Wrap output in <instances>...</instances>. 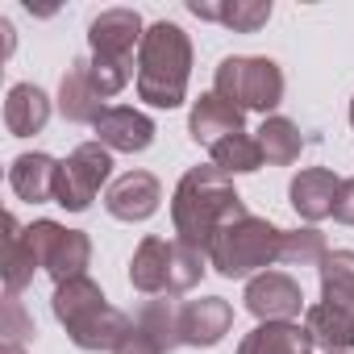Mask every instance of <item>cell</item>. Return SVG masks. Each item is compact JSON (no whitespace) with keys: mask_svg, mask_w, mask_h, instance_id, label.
I'll list each match as a JSON object with an SVG mask.
<instances>
[{"mask_svg":"<svg viewBox=\"0 0 354 354\" xmlns=\"http://www.w3.org/2000/svg\"><path fill=\"white\" fill-rule=\"evenodd\" d=\"M238 217H246V205L234 192V180L221 167H213V162L209 167H192V171H184V180L175 184L171 225H175V234H180L184 246L209 254L213 238Z\"/></svg>","mask_w":354,"mask_h":354,"instance_id":"6da1fadb","label":"cell"},{"mask_svg":"<svg viewBox=\"0 0 354 354\" xmlns=\"http://www.w3.org/2000/svg\"><path fill=\"white\" fill-rule=\"evenodd\" d=\"M192 80V38L175 21H154L138 50V96L154 109H180Z\"/></svg>","mask_w":354,"mask_h":354,"instance_id":"7a4b0ae2","label":"cell"},{"mask_svg":"<svg viewBox=\"0 0 354 354\" xmlns=\"http://www.w3.org/2000/svg\"><path fill=\"white\" fill-rule=\"evenodd\" d=\"M50 308H55L59 325L67 329V337H71L80 350H88V354L117 350L121 333L129 329V317H125L121 308H113L109 296L100 292V283L88 279V275L67 279V283H55Z\"/></svg>","mask_w":354,"mask_h":354,"instance_id":"3957f363","label":"cell"},{"mask_svg":"<svg viewBox=\"0 0 354 354\" xmlns=\"http://www.w3.org/2000/svg\"><path fill=\"white\" fill-rule=\"evenodd\" d=\"M142 17L133 9H104L100 17H92L88 26V71L96 92L109 100L117 92H125L129 75H133V50H142Z\"/></svg>","mask_w":354,"mask_h":354,"instance_id":"277c9868","label":"cell"},{"mask_svg":"<svg viewBox=\"0 0 354 354\" xmlns=\"http://www.w3.org/2000/svg\"><path fill=\"white\" fill-rule=\"evenodd\" d=\"M279 246H283V230H275L263 217H238L230 221L213 246H209V267L225 279H254L263 275L271 263H279Z\"/></svg>","mask_w":354,"mask_h":354,"instance_id":"5b68a950","label":"cell"},{"mask_svg":"<svg viewBox=\"0 0 354 354\" xmlns=\"http://www.w3.org/2000/svg\"><path fill=\"white\" fill-rule=\"evenodd\" d=\"M213 92L238 104L242 113H271L283 100V71L279 63L259 55H230L217 63Z\"/></svg>","mask_w":354,"mask_h":354,"instance_id":"8992f818","label":"cell"},{"mask_svg":"<svg viewBox=\"0 0 354 354\" xmlns=\"http://www.w3.org/2000/svg\"><path fill=\"white\" fill-rule=\"evenodd\" d=\"M113 175V150H104L100 142H80L63 162H59V188H55V205H63L67 213H84L92 209V201L100 196V188Z\"/></svg>","mask_w":354,"mask_h":354,"instance_id":"52a82bcc","label":"cell"},{"mask_svg":"<svg viewBox=\"0 0 354 354\" xmlns=\"http://www.w3.org/2000/svg\"><path fill=\"white\" fill-rule=\"evenodd\" d=\"M30 246L38 254V267L55 283L80 279L92 263V238L84 230H67L59 221H34L30 225Z\"/></svg>","mask_w":354,"mask_h":354,"instance_id":"ba28073f","label":"cell"},{"mask_svg":"<svg viewBox=\"0 0 354 354\" xmlns=\"http://www.w3.org/2000/svg\"><path fill=\"white\" fill-rule=\"evenodd\" d=\"M246 308L259 317V325L263 321H296L300 313H308L304 308V292H300V283L292 279V275H283V271H263V275H254L250 283H246Z\"/></svg>","mask_w":354,"mask_h":354,"instance_id":"9c48e42d","label":"cell"},{"mask_svg":"<svg viewBox=\"0 0 354 354\" xmlns=\"http://www.w3.org/2000/svg\"><path fill=\"white\" fill-rule=\"evenodd\" d=\"M158 201H162V188H158V180L150 171H125V175H117V180L109 184V192H104V209H109V217H117V221H150L154 213H158Z\"/></svg>","mask_w":354,"mask_h":354,"instance_id":"30bf717a","label":"cell"},{"mask_svg":"<svg viewBox=\"0 0 354 354\" xmlns=\"http://www.w3.org/2000/svg\"><path fill=\"white\" fill-rule=\"evenodd\" d=\"M92 129H96V142L104 150H117V154H142L154 142V121L129 104H109Z\"/></svg>","mask_w":354,"mask_h":354,"instance_id":"8fae6325","label":"cell"},{"mask_svg":"<svg viewBox=\"0 0 354 354\" xmlns=\"http://www.w3.org/2000/svg\"><path fill=\"white\" fill-rule=\"evenodd\" d=\"M230 325H234V308L225 296H201V300L180 304V342L184 346L209 350L230 333Z\"/></svg>","mask_w":354,"mask_h":354,"instance_id":"7c38bea8","label":"cell"},{"mask_svg":"<svg viewBox=\"0 0 354 354\" xmlns=\"http://www.w3.org/2000/svg\"><path fill=\"white\" fill-rule=\"evenodd\" d=\"M129 283L142 296H171V288H175V242L142 238L133 259H129Z\"/></svg>","mask_w":354,"mask_h":354,"instance_id":"4fadbf2b","label":"cell"},{"mask_svg":"<svg viewBox=\"0 0 354 354\" xmlns=\"http://www.w3.org/2000/svg\"><path fill=\"white\" fill-rule=\"evenodd\" d=\"M242 121H246V113L238 109V104H230L225 96H217V92H205L196 104H192V113H188V133H192V142L196 146H217V142H225L230 133H242Z\"/></svg>","mask_w":354,"mask_h":354,"instance_id":"5bb4252c","label":"cell"},{"mask_svg":"<svg viewBox=\"0 0 354 354\" xmlns=\"http://www.w3.org/2000/svg\"><path fill=\"white\" fill-rule=\"evenodd\" d=\"M337 188H342V180H337L329 167H304L296 180H292V188H288V201H292L296 217H304V221L313 225V221L333 217Z\"/></svg>","mask_w":354,"mask_h":354,"instance_id":"9a60e30c","label":"cell"},{"mask_svg":"<svg viewBox=\"0 0 354 354\" xmlns=\"http://www.w3.org/2000/svg\"><path fill=\"white\" fill-rule=\"evenodd\" d=\"M104 96L96 92L92 84V71H88V59H75L67 71H63V84H59V113L75 125H96L100 113H104Z\"/></svg>","mask_w":354,"mask_h":354,"instance_id":"2e32d148","label":"cell"},{"mask_svg":"<svg viewBox=\"0 0 354 354\" xmlns=\"http://www.w3.org/2000/svg\"><path fill=\"white\" fill-rule=\"evenodd\" d=\"M9 188L17 192V201L26 205H46L55 201V188H59V162L42 150H30V154H17L13 167H9Z\"/></svg>","mask_w":354,"mask_h":354,"instance_id":"e0dca14e","label":"cell"},{"mask_svg":"<svg viewBox=\"0 0 354 354\" xmlns=\"http://www.w3.org/2000/svg\"><path fill=\"white\" fill-rule=\"evenodd\" d=\"M317 342L300 321H263L242 342L238 354H313Z\"/></svg>","mask_w":354,"mask_h":354,"instance_id":"ac0fdd59","label":"cell"},{"mask_svg":"<svg viewBox=\"0 0 354 354\" xmlns=\"http://www.w3.org/2000/svg\"><path fill=\"white\" fill-rule=\"evenodd\" d=\"M50 121V96L38 84H13L5 100V129L13 138H34Z\"/></svg>","mask_w":354,"mask_h":354,"instance_id":"d6986e66","label":"cell"},{"mask_svg":"<svg viewBox=\"0 0 354 354\" xmlns=\"http://www.w3.org/2000/svg\"><path fill=\"white\" fill-rule=\"evenodd\" d=\"M304 329L313 333V342L325 354H346L354 346V313L342 308V304H329V300L313 304L304 313Z\"/></svg>","mask_w":354,"mask_h":354,"instance_id":"ffe728a7","label":"cell"},{"mask_svg":"<svg viewBox=\"0 0 354 354\" xmlns=\"http://www.w3.org/2000/svg\"><path fill=\"white\" fill-rule=\"evenodd\" d=\"M192 17L201 21H221L238 34H254L271 21V0H225V5H209V0H192L188 5Z\"/></svg>","mask_w":354,"mask_h":354,"instance_id":"44dd1931","label":"cell"},{"mask_svg":"<svg viewBox=\"0 0 354 354\" xmlns=\"http://www.w3.org/2000/svg\"><path fill=\"white\" fill-rule=\"evenodd\" d=\"M34 271H38V254L30 246V230H21V221L9 213L5 217V296H21Z\"/></svg>","mask_w":354,"mask_h":354,"instance_id":"7402d4cb","label":"cell"},{"mask_svg":"<svg viewBox=\"0 0 354 354\" xmlns=\"http://www.w3.org/2000/svg\"><path fill=\"white\" fill-rule=\"evenodd\" d=\"M259 146H263V158L271 167H292L304 150V138H300V125L288 121V117H267L259 125Z\"/></svg>","mask_w":354,"mask_h":354,"instance_id":"603a6c76","label":"cell"},{"mask_svg":"<svg viewBox=\"0 0 354 354\" xmlns=\"http://www.w3.org/2000/svg\"><path fill=\"white\" fill-rule=\"evenodd\" d=\"M317 275H321V300L354 313V250H329Z\"/></svg>","mask_w":354,"mask_h":354,"instance_id":"cb8c5ba5","label":"cell"},{"mask_svg":"<svg viewBox=\"0 0 354 354\" xmlns=\"http://www.w3.org/2000/svg\"><path fill=\"white\" fill-rule=\"evenodd\" d=\"M167 354L175 350V346H184L180 342V308H175L167 296H150V300H142V308H138V317H133Z\"/></svg>","mask_w":354,"mask_h":354,"instance_id":"d4e9b609","label":"cell"},{"mask_svg":"<svg viewBox=\"0 0 354 354\" xmlns=\"http://www.w3.org/2000/svg\"><path fill=\"white\" fill-rule=\"evenodd\" d=\"M209 154H213V167H221L225 175H250V171H259V167L267 162L259 138H250V133H230V138L217 142Z\"/></svg>","mask_w":354,"mask_h":354,"instance_id":"484cf974","label":"cell"},{"mask_svg":"<svg viewBox=\"0 0 354 354\" xmlns=\"http://www.w3.org/2000/svg\"><path fill=\"white\" fill-rule=\"evenodd\" d=\"M325 254H329V250H325L321 230H313V225H304V230H283L279 263H288V267H321Z\"/></svg>","mask_w":354,"mask_h":354,"instance_id":"4316f807","label":"cell"},{"mask_svg":"<svg viewBox=\"0 0 354 354\" xmlns=\"http://www.w3.org/2000/svg\"><path fill=\"white\" fill-rule=\"evenodd\" d=\"M0 333L9 346H21L26 337H34V321L21 308V296H5V317H0Z\"/></svg>","mask_w":354,"mask_h":354,"instance_id":"83f0119b","label":"cell"},{"mask_svg":"<svg viewBox=\"0 0 354 354\" xmlns=\"http://www.w3.org/2000/svg\"><path fill=\"white\" fill-rule=\"evenodd\" d=\"M113 354H167V350H162V346H158V342L138 325V321H129V329L121 333V342H117V350H113Z\"/></svg>","mask_w":354,"mask_h":354,"instance_id":"f1b7e54d","label":"cell"},{"mask_svg":"<svg viewBox=\"0 0 354 354\" xmlns=\"http://www.w3.org/2000/svg\"><path fill=\"white\" fill-rule=\"evenodd\" d=\"M333 221H342V225H354V180H342V188H337V201H333Z\"/></svg>","mask_w":354,"mask_h":354,"instance_id":"f546056e","label":"cell"},{"mask_svg":"<svg viewBox=\"0 0 354 354\" xmlns=\"http://www.w3.org/2000/svg\"><path fill=\"white\" fill-rule=\"evenodd\" d=\"M0 354H26V350H21V346H9V342H5V346H0Z\"/></svg>","mask_w":354,"mask_h":354,"instance_id":"4dcf8cb0","label":"cell"},{"mask_svg":"<svg viewBox=\"0 0 354 354\" xmlns=\"http://www.w3.org/2000/svg\"><path fill=\"white\" fill-rule=\"evenodd\" d=\"M350 125H354V100H350Z\"/></svg>","mask_w":354,"mask_h":354,"instance_id":"1f68e13d","label":"cell"},{"mask_svg":"<svg viewBox=\"0 0 354 354\" xmlns=\"http://www.w3.org/2000/svg\"><path fill=\"white\" fill-rule=\"evenodd\" d=\"M346 354H350V350H346Z\"/></svg>","mask_w":354,"mask_h":354,"instance_id":"d6a6232c","label":"cell"}]
</instances>
